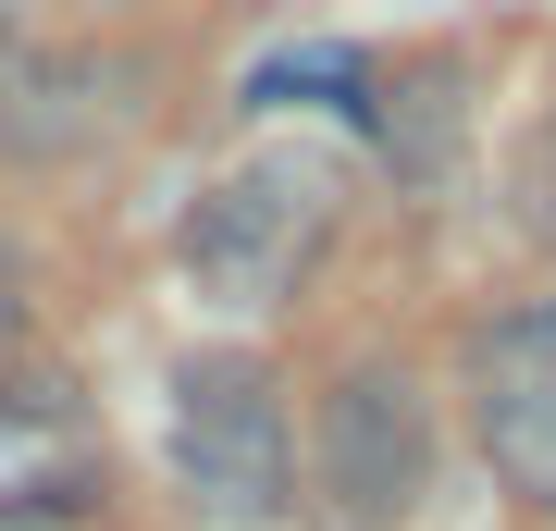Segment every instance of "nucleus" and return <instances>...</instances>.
<instances>
[{"label": "nucleus", "mask_w": 556, "mask_h": 531, "mask_svg": "<svg viewBox=\"0 0 556 531\" xmlns=\"http://www.w3.org/2000/svg\"><path fill=\"white\" fill-rule=\"evenodd\" d=\"M346 236V161L334 149H248L223 161L199 186V211H186V285L211 296V309H285L321 248Z\"/></svg>", "instance_id": "obj_1"}, {"label": "nucleus", "mask_w": 556, "mask_h": 531, "mask_svg": "<svg viewBox=\"0 0 556 531\" xmlns=\"http://www.w3.org/2000/svg\"><path fill=\"white\" fill-rule=\"evenodd\" d=\"M298 494L321 531H408L433 494V383L408 358H346L298 420Z\"/></svg>", "instance_id": "obj_2"}, {"label": "nucleus", "mask_w": 556, "mask_h": 531, "mask_svg": "<svg viewBox=\"0 0 556 531\" xmlns=\"http://www.w3.org/2000/svg\"><path fill=\"white\" fill-rule=\"evenodd\" d=\"M174 482L223 531H273L298 507V408L260 346H199L174 358Z\"/></svg>", "instance_id": "obj_3"}, {"label": "nucleus", "mask_w": 556, "mask_h": 531, "mask_svg": "<svg viewBox=\"0 0 556 531\" xmlns=\"http://www.w3.org/2000/svg\"><path fill=\"white\" fill-rule=\"evenodd\" d=\"M457 420H470L495 494L556 507V296H495L457 346Z\"/></svg>", "instance_id": "obj_4"}, {"label": "nucleus", "mask_w": 556, "mask_h": 531, "mask_svg": "<svg viewBox=\"0 0 556 531\" xmlns=\"http://www.w3.org/2000/svg\"><path fill=\"white\" fill-rule=\"evenodd\" d=\"M87 87H124V62H112V50L0 62V149H13V161H50V149H87V137H112L124 112H87Z\"/></svg>", "instance_id": "obj_5"}, {"label": "nucleus", "mask_w": 556, "mask_h": 531, "mask_svg": "<svg viewBox=\"0 0 556 531\" xmlns=\"http://www.w3.org/2000/svg\"><path fill=\"white\" fill-rule=\"evenodd\" d=\"M25 309H38V273H25V248L0 236V358H13V334H25Z\"/></svg>", "instance_id": "obj_6"}, {"label": "nucleus", "mask_w": 556, "mask_h": 531, "mask_svg": "<svg viewBox=\"0 0 556 531\" xmlns=\"http://www.w3.org/2000/svg\"><path fill=\"white\" fill-rule=\"evenodd\" d=\"M544 161H556V112H544Z\"/></svg>", "instance_id": "obj_7"}, {"label": "nucleus", "mask_w": 556, "mask_h": 531, "mask_svg": "<svg viewBox=\"0 0 556 531\" xmlns=\"http://www.w3.org/2000/svg\"><path fill=\"white\" fill-rule=\"evenodd\" d=\"M0 62H13V38H0Z\"/></svg>", "instance_id": "obj_8"}]
</instances>
